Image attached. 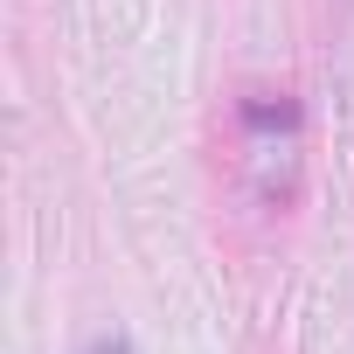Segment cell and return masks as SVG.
I'll return each mask as SVG.
<instances>
[{"mask_svg": "<svg viewBox=\"0 0 354 354\" xmlns=\"http://www.w3.org/2000/svg\"><path fill=\"white\" fill-rule=\"evenodd\" d=\"M243 167H250V188L285 209L299 188V111L292 97H250L243 104Z\"/></svg>", "mask_w": 354, "mask_h": 354, "instance_id": "obj_1", "label": "cell"}, {"mask_svg": "<svg viewBox=\"0 0 354 354\" xmlns=\"http://www.w3.org/2000/svg\"><path fill=\"white\" fill-rule=\"evenodd\" d=\"M91 354H132V347H125V340H97Z\"/></svg>", "mask_w": 354, "mask_h": 354, "instance_id": "obj_2", "label": "cell"}]
</instances>
